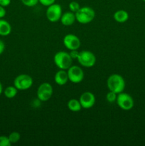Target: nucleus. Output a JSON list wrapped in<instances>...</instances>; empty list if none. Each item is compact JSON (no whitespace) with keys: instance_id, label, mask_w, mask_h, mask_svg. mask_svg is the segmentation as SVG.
I'll use <instances>...</instances> for the list:
<instances>
[{"instance_id":"obj_1","label":"nucleus","mask_w":145,"mask_h":146,"mask_svg":"<svg viewBox=\"0 0 145 146\" xmlns=\"http://www.w3.org/2000/svg\"><path fill=\"white\" fill-rule=\"evenodd\" d=\"M108 89L117 94L123 92L125 88V81L123 77L117 74H112L107 80Z\"/></svg>"},{"instance_id":"obj_2","label":"nucleus","mask_w":145,"mask_h":146,"mask_svg":"<svg viewBox=\"0 0 145 146\" xmlns=\"http://www.w3.org/2000/svg\"><path fill=\"white\" fill-rule=\"evenodd\" d=\"M76 21L80 24H87L93 21L95 17V12L93 9L89 7H80L78 11L75 13Z\"/></svg>"},{"instance_id":"obj_3","label":"nucleus","mask_w":145,"mask_h":146,"mask_svg":"<svg viewBox=\"0 0 145 146\" xmlns=\"http://www.w3.org/2000/svg\"><path fill=\"white\" fill-rule=\"evenodd\" d=\"M53 61L56 66L60 69L68 70L72 66V58L69 53L58 51L54 55Z\"/></svg>"},{"instance_id":"obj_4","label":"nucleus","mask_w":145,"mask_h":146,"mask_svg":"<svg viewBox=\"0 0 145 146\" xmlns=\"http://www.w3.org/2000/svg\"><path fill=\"white\" fill-rule=\"evenodd\" d=\"M33 78L27 74H20L17 76L14 81V86L18 91H26L32 86Z\"/></svg>"},{"instance_id":"obj_5","label":"nucleus","mask_w":145,"mask_h":146,"mask_svg":"<svg viewBox=\"0 0 145 146\" xmlns=\"http://www.w3.org/2000/svg\"><path fill=\"white\" fill-rule=\"evenodd\" d=\"M77 60L81 66L85 68H91L96 63L95 55L90 51H82L79 52Z\"/></svg>"},{"instance_id":"obj_6","label":"nucleus","mask_w":145,"mask_h":146,"mask_svg":"<svg viewBox=\"0 0 145 146\" xmlns=\"http://www.w3.org/2000/svg\"><path fill=\"white\" fill-rule=\"evenodd\" d=\"M117 104L121 109L124 111H129L134 107V99L129 94L127 93H119L117 94L116 100Z\"/></svg>"},{"instance_id":"obj_7","label":"nucleus","mask_w":145,"mask_h":146,"mask_svg":"<svg viewBox=\"0 0 145 146\" xmlns=\"http://www.w3.org/2000/svg\"><path fill=\"white\" fill-rule=\"evenodd\" d=\"M53 92V87L49 83H43L37 89V98L40 101L45 102L51 98Z\"/></svg>"},{"instance_id":"obj_8","label":"nucleus","mask_w":145,"mask_h":146,"mask_svg":"<svg viewBox=\"0 0 145 146\" xmlns=\"http://www.w3.org/2000/svg\"><path fill=\"white\" fill-rule=\"evenodd\" d=\"M46 17L50 22H57L60 21L62 16V8L61 5L58 4H53L48 7L46 9Z\"/></svg>"},{"instance_id":"obj_9","label":"nucleus","mask_w":145,"mask_h":146,"mask_svg":"<svg viewBox=\"0 0 145 146\" xmlns=\"http://www.w3.org/2000/svg\"><path fill=\"white\" fill-rule=\"evenodd\" d=\"M67 73L69 81L73 84H79L84 78L83 71L78 66H71Z\"/></svg>"},{"instance_id":"obj_10","label":"nucleus","mask_w":145,"mask_h":146,"mask_svg":"<svg viewBox=\"0 0 145 146\" xmlns=\"http://www.w3.org/2000/svg\"><path fill=\"white\" fill-rule=\"evenodd\" d=\"M63 44L65 48L71 50H78L80 46V40L74 34H67L63 38Z\"/></svg>"},{"instance_id":"obj_11","label":"nucleus","mask_w":145,"mask_h":146,"mask_svg":"<svg viewBox=\"0 0 145 146\" xmlns=\"http://www.w3.org/2000/svg\"><path fill=\"white\" fill-rule=\"evenodd\" d=\"M80 103L81 104L82 108L89 109L94 106L95 104V97L92 93L87 91L81 94L80 97Z\"/></svg>"},{"instance_id":"obj_12","label":"nucleus","mask_w":145,"mask_h":146,"mask_svg":"<svg viewBox=\"0 0 145 146\" xmlns=\"http://www.w3.org/2000/svg\"><path fill=\"white\" fill-rule=\"evenodd\" d=\"M60 21L63 25L66 26V27L72 25L76 21L75 14L72 11H67V12L62 14Z\"/></svg>"},{"instance_id":"obj_13","label":"nucleus","mask_w":145,"mask_h":146,"mask_svg":"<svg viewBox=\"0 0 145 146\" xmlns=\"http://www.w3.org/2000/svg\"><path fill=\"white\" fill-rule=\"evenodd\" d=\"M54 81L59 86L65 85L67 84V82L69 81L67 71L63 69H60L59 71H57L56 74H55Z\"/></svg>"},{"instance_id":"obj_14","label":"nucleus","mask_w":145,"mask_h":146,"mask_svg":"<svg viewBox=\"0 0 145 146\" xmlns=\"http://www.w3.org/2000/svg\"><path fill=\"white\" fill-rule=\"evenodd\" d=\"M11 26L6 20L0 19V36H6L11 34Z\"/></svg>"},{"instance_id":"obj_15","label":"nucleus","mask_w":145,"mask_h":146,"mask_svg":"<svg viewBox=\"0 0 145 146\" xmlns=\"http://www.w3.org/2000/svg\"><path fill=\"white\" fill-rule=\"evenodd\" d=\"M114 19L118 23H125L129 19V14L125 10L120 9L114 14Z\"/></svg>"},{"instance_id":"obj_16","label":"nucleus","mask_w":145,"mask_h":146,"mask_svg":"<svg viewBox=\"0 0 145 146\" xmlns=\"http://www.w3.org/2000/svg\"><path fill=\"white\" fill-rule=\"evenodd\" d=\"M67 106H68V109L72 112H78L82 108L80 101L75 99V98H72V99L69 100Z\"/></svg>"},{"instance_id":"obj_17","label":"nucleus","mask_w":145,"mask_h":146,"mask_svg":"<svg viewBox=\"0 0 145 146\" xmlns=\"http://www.w3.org/2000/svg\"><path fill=\"white\" fill-rule=\"evenodd\" d=\"M17 92H18V89L14 86H10L4 89V94L7 98H13L16 96Z\"/></svg>"},{"instance_id":"obj_18","label":"nucleus","mask_w":145,"mask_h":146,"mask_svg":"<svg viewBox=\"0 0 145 146\" xmlns=\"http://www.w3.org/2000/svg\"><path fill=\"white\" fill-rule=\"evenodd\" d=\"M9 139L10 143L11 144L16 143L21 139V135L18 132H16V131H14V132L11 133L8 136Z\"/></svg>"},{"instance_id":"obj_19","label":"nucleus","mask_w":145,"mask_h":146,"mask_svg":"<svg viewBox=\"0 0 145 146\" xmlns=\"http://www.w3.org/2000/svg\"><path fill=\"white\" fill-rule=\"evenodd\" d=\"M117 97V94L115 92L109 91V92L107 94L106 96V99L108 102L109 103H114L116 101Z\"/></svg>"},{"instance_id":"obj_20","label":"nucleus","mask_w":145,"mask_h":146,"mask_svg":"<svg viewBox=\"0 0 145 146\" xmlns=\"http://www.w3.org/2000/svg\"><path fill=\"white\" fill-rule=\"evenodd\" d=\"M80 8V4H78V2H77V1H72L69 4V9L70 10H71V11H72V12L75 13L76 11H78V9H79Z\"/></svg>"},{"instance_id":"obj_21","label":"nucleus","mask_w":145,"mask_h":146,"mask_svg":"<svg viewBox=\"0 0 145 146\" xmlns=\"http://www.w3.org/2000/svg\"><path fill=\"white\" fill-rule=\"evenodd\" d=\"M24 5L28 7H32L36 5L38 3V0H21Z\"/></svg>"},{"instance_id":"obj_22","label":"nucleus","mask_w":145,"mask_h":146,"mask_svg":"<svg viewBox=\"0 0 145 146\" xmlns=\"http://www.w3.org/2000/svg\"><path fill=\"white\" fill-rule=\"evenodd\" d=\"M11 143L7 136L1 135L0 136V146H10Z\"/></svg>"},{"instance_id":"obj_23","label":"nucleus","mask_w":145,"mask_h":146,"mask_svg":"<svg viewBox=\"0 0 145 146\" xmlns=\"http://www.w3.org/2000/svg\"><path fill=\"white\" fill-rule=\"evenodd\" d=\"M55 0H38V2L45 7H49V6L52 5L53 4L55 3Z\"/></svg>"},{"instance_id":"obj_24","label":"nucleus","mask_w":145,"mask_h":146,"mask_svg":"<svg viewBox=\"0 0 145 146\" xmlns=\"http://www.w3.org/2000/svg\"><path fill=\"white\" fill-rule=\"evenodd\" d=\"M69 54L72 59H77L78 57L79 52L78 51V50H72V51H71V52H70Z\"/></svg>"},{"instance_id":"obj_25","label":"nucleus","mask_w":145,"mask_h":146,"mask_svg":"<svg viewBox=\"0 0 145 146\" xmlns=\"http://www.w3.org/2000/svg\"><path fill=\"white\" fill-rule=\"evenodd\" d=\"M11 4V0H0V5L2 7H8Z\"/></svg>"},{"instance_id":"obj_26","label":"nucleus","mask_w":145,"mask_h":146,"mask_svg":"<svg viewBox=\"0 0 145 146\" xmlns=\"http://www.w3.org/2000/svg\"><path fill=\"white\" fill-rule=\"evenodd\" d=\"M6 14H7V11H6V9H4V7L0 5V19L4 18L5 17Z\"/></svg>"},{"instance_id":"obj_27","label":"nucleus","mask_w":145,"mask_h":146,"mask_svg":"<svg viewBox=\"0 0 145 146\" xmlns=\"http://www.w3.org/2000/svg\"><path fill=\"white\" fill-rule=\"evenodd\" d=\"M4 49H5V44H4V42L2 40L0 39V55L3 54Z\"/></svg>"},{"instance_id":"obj_28","label":"nucleus","mask_w":145,"mask_h":146,"mask_svg":"<svg viewBox=\"0 0 145 146\" xmlns=\"http://www.w3.org/2000/svg\"><path fill=\"white\" fill-rule=\"evenodd\" d=\"M2 92H3V86H2V84H1V83L0 82V95L2 94Z\"/></svg>"},{"instance_id":"obj_29","label":"nucleus","mask_w":145,"mask_h":146,"mask_svg":"<svg viewBox=\"0 0 145 146\" xmlns=\"http://www.w3.org/2000/svg\"><path fill=\"white\" fill-rule=\"evenodd\" d=\"M142 1H144V2H145V0H142Z\"/></svg>"}]
</instances>
